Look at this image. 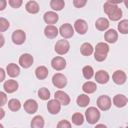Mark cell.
I'll list each match as a JSON object with an SVG mask.
<instances>
[{"instance_id": "34", "label": "cell", "mask_w": 128, "mask_h": 128, "mask_svg": "<svg viewBox=\"0 0 128 128\" xmlns=\"http://www.w3.org/2000/svg\"><path fill=\"white\" fill-rule=\"evenodd\" d=\"M82 73H83V76L86 78V79H91L92 76L94 75V71H93V68L89 65L85 66L83 69H82Z\"/></svg>"}, {"instance_id": "23", "label": "cell", "mask_w": 128, "mask_h": 128, "mask_svg": "<svg viewBox=\"0 0 128 128\" xmlns=\"http://www.w3.org/2000/svg\"><path fill=\"white\" fill-rule=\"evenodd\" d=\"M119 7L116 5V4H114V3H112L110 0L109 1H107V2H105V4H104V12L108 15V16H110V15H112L117 9H118Z\"/></svg>"}, {"instance_id": "13", "label": "cell", "mask_w": 128, "mask_h": 128, "mask_svg": "<svg viewBox=\"0 0 128 128\" xmlns=\"http://www.w3.org/2000/svg\"><path fill=\"white\" fill-rule=\"evenodd\" d=\"M54 97L56 100H58L61 103V105H68L70 103V97L64 91H61V90L56 91L54 94Z\"/></svg>"}, {"instance_id": "43", "label": "cell", "mask_w": 128, "mask_h": 128, "mask_svg": "<svg viewBox=\"0 0 128 128\" xmlns=\"http://www.w3.org/2000/svg\"><path fill=\"white\" fill-rule=\"evenodd\" d=\"M0 73H1V79H0V81H3L4 80V76H5V74H4V70L1 68L0 69Z\"/></svg>"}, {"instance_id": "32", "label": "cell", "mask_w": 128, "mask_h": 128, "mask_svg": "<svg viewBox=\"0 0 128 128\" xmlns=\"http://www.w3.org/2000/svg\"><path fill=\"white\" fill-rule=\"evenodd\" d=\"M38 97L42 100H48L50 98V91L47 88L42 87L38 90Z\"/></svg>"}, {"instance_id": "21", "label": "cell", "mask_w": 128, "mask_h": 128, "mask_svg": "<svg viewBox=\"0 0 128 128\" xmlns=\"http://www.w3.org/2000/svg\"><path fill=\"white\" fill-rule=\"evenodd\" d=\"M104 38L108 43H115L118 39V33L114 29H109L107 32H105Z\"/></svg>"}, {"instance_id": "12", "label": "cell", "mask_w": 128, "mask_h": 128, "mask_svg": "<svg viewBox=\"0 0 128 128\" xmlns=\"http://www.w3.org/2000/svg\"><path fill=\"white\" fill-rule=\"evenodd\" d=\"M25 39H26V35H25V32L22 30H15L12 34V40L17 45L23 44Z\"/></svg>"}, {"instance_id": "10", "label": "cell", "mask_w": 128, "mask_h": 128, "mask_svg": "<svg viewBox=\"0 0 128 128\" xmlns=\"http://www.w3.org/2000/svg\"><path fill=\"white\" fill-rule=\"evenodd\" d=\"M126 78H127V76H126L125 72L122 71V70H117V71H115V72L113 73V76H112V79H113L114 83L117 84V85H122V84H124L125 81H126Z\"/></svg>"}, {"instance_id": "15", "label": "cell", "mask_w": 128, "mask_h": 128, "mask_svg": "<svg viewBox=\"0 0 128 128\" xmlns=\"http://www.w3.org/2000/svg\"><path fill=\"white\" fill-rule=\"evenodd\" d=\"M127 102H128V98H127L125 95H123V94H117V95H115L114 98H113V103H114V105H115L116 107H119V108L124 107V106L127 104Z\"/></svg>"}, {"instance_id": "40", "label": "cell", "mask_w": 128, "mask_h": 128, "mask_svg": "<svg viewBox=\"0 0 128 128\" xmlns=\"http://www.w3.org/2000/svg\"><path fill=\"white\" fill-rule=\"evenodd\" d=\"M86 3H87L86 0H74L73 1V4H74V6L76 8H81V7L85 6Z\"/></svg>"}, {"instance_id": "38", "label": "cell", "mask_w": 128, "mask_h": 128, "mask_svg": "<svg viewBox=\"0 0 128 128\" xmlns=\"http://www.w3.org/2000/svg\"><path fill=\"white\" fill-rule=\"evenodd\" d=\"M57 128H71V124L67 120H61L57 124Z\"/></svg>"}, {"instance_id": "27", "label": "cell", "mask_w": 128, "mask_h": 128, "mask_svg": "<svg viewBox=\"0 0 128 128\" xmlns=\"http://www.w3.org/2000/svg\"><path fill=\"white\" fill-rule=\"evenodd\" d=\"M44 126V119L42 116L37 115L31 121V128H43Z\"/></svg>"}, {"instance_id": "24", "label": "cell", "mask_w": 128, "mask_h": 128, "mask_svg": "<svg viewBox=\"0 0 128 128\" xmlns=\"http://www.w3.org/2000/svg\"><path fill=\"white\" fill-rule=\"evenodd\" d=\"M48 73H49V71H48V69H47L45 66H39V67H37L36 70H35V75H36V77H37L38 79H40V80L45 79V78L48 76Z\"/></svg>"}, {"instance_id": "29", "label": "cell", "mask_w": 128, "mask_h": 128, "mask_svg": "<svg viewBox=\"0 0 128 128\" xmlns=\"http://www.w3.org/2000/svg\"><path fill=\"white\" fill-rule=\"evenodd\" d=\"M76 102H77V104H78L80 107H85V106H87V105L89 104L90 98H89V96H87L86 94H80V95L77 97Z\"/></svg>"}, {"instance_id": "9", "label": "cell", "mask_w": 128, "mask_h": 128, "mask_svg": "<svg viewBox=\"0 0 128 128\" xmlns=\"http://www.w3.org/2000/svg\"><path fill=\"white\" fill-rule=\"evenodd\" d=\"M74 29L76 30V32H78L79 34L83 35V34H85V33L87 32V30H88V25H87V23H86L85 20H83V19H78V20H76L75 23H74Z\"/></svg>"}, {"instance_id": "18", "label": "cell", "mask_w": 128, "mask_h": 128, "mask_svg": "<svg viewBox=\"0 0 128 128\" xmlns=\"http://www.w3.org/2000/svg\"><path fill=\"white\" fill-rule=\"evenodd\" d=\"M3 88L7 93H13L18 89V83L15 80H7L4 83Z\"/></svg>"}, {"instance_id": "44", "label": "cell", "mask_w": 128, "mask_h": 128, "mask_svg": "<svg viewBox=\"0 0 128 128\" xmlns=\"http://www.w3.org/2000/svg\"><path fill=\"white\" fill-rule=\"evenodd\" d=\"M95 128H107V127L104 124H98V125L95 126Z\"/></svg>"}, {"instance_id": "14", "label": "cell", "mask_w": 128, "mask_h": 128, "mask_svg": "<svg viewBox=\"0 0 128 128\" xmlns=\"http://www.w3.org/2000/svg\"><path fill=\"white\" fill-rule=\"evenodd\" d=\"M38 109V104L33 99H28L24 103V110L29 114H34Z\"/></svg>"}, {"instance_id": "5", "label": "cell", "mask_w": 128, "mask_h": 128, "mask_svg": "<svg viewBox=\"0 0 128 128\" xmlns=\"http://www.w3.org/2000/svg\"><path fill=\"white\" fill-rule=\"evenodd\" d=\"M52 83L57 88H64L66 86V84H67V79L63 74L56 73L52 77Z\"/></svg>"}, {"instance_id": "41", "label": "cell", "mask_w": 128, "mask_h": 128, "mask_svg": "<svg viewBox=\"0 0 128 128\" xmlns=\"http://www.w3.org/2000/svg\"><path fill=\"white\" fill-rule=\"evenodd\" d=\"M0 98H1V106H4L5 105V103H6V95H5V93L4 92H0Z\"/></svg>"}, {"instance_id": "26", "label": "cell", "mask_w": 128, "mask_h": 128, "mask_svg": "<svg viewBox=\"0 0 128 128\" xmlns=\"http://www.w3.org/2000/svg\"><path fill=\"white\" fill-rule=\"evenodd\" d=\"M96 89H97L96 84H95L94 82H91V81L85 82V83L83 84V86H82V90H83L85 93H88V94L95 92Z\"/></svg>"}, {"instance_id": "22", "label": "cell", "mask_w": 128, "mask_h": 128, "mask_svg": "<svg viewBox=\"0 0 128 128\" xmlns=\"http://www.w3.org/2000/svg\"><path fill=\"white\" fill-rule=\"evenodd\" d=\"M95 27H96L99 31H104V30H106V29L109 27V21H108L106 18L101 17V18H99V19L96 20V22H95Z\"/></svg>"}, {"instance_id": "25", "label": "cell", "mask_w": 128, "mask_h": 128, "mask_svg": "<svg viewBox=\"0 0 128 128\" xmlns=\"http://www.w3.org/2000/svg\"><path fill=\"white\" fill-rule=\"evenodd\" d=\"M26 11L31 13V14H35L39 11V5L36 1H28L25 5Z\"/></svg>"}, {"instance_id": "3", "label": "cell", "mask_w": 128, "mask_h": 128, "mask_svg": "<svg viewBox=\"0 0 128 128\" xmlns=\"http://www.w3.org/2000/svg\"><path fill=\"white\" fill-rule=\"evenodd\" d=\"M69 49H70V44H69V42L67 40L61 39V40L57 41L56 44H55V51L59 55L66 54L69 51Z\"/></svg>"}, {"instance_id": "37", "label": "cell", "mask_w": 128, "mask_h": 128, "mask_svg": "<svg viewBox=\"0 0 128 128\" xmlns=\"http://www.w3.org/2000/svg\"><path fill=\"white\" fill-rule=\"evenodd\" d=\"M9 26H10L9 22H8L5 18L1 17V18H0V31H1V32H4L5 30H7V29L9 28Z\"/></svg>"}, {"instance_id": "4", "label": "cell", "mask_w": 128, "mask_h": 128, "mask_svg": "<svg viewBox=\"0 0 128 128\" xmlns=\"http://www.w3.org/2000/svg\"><path fill=\"white\" fill-rule=\"evenodd\" d=\"M97 106L102 111H107L111 107V99L107 95H101L97 99Z\"/></svg>"}, {"instance_id": "7", "label": "cell", "mask_w": 128, "mask_h": 128, "mask_svg": "<svg viewBox=\"0 0 128 128\" xmlns=\"http://www.w3.org/2000/svg\"><path fill=\"white\" fill-rule=\"evenodd\" d=\"M51 66L53 69L57 70V71H60V70H63L65 67H66V61L63 57H60V56H57V57H54L51 61Z\"/></svg>"}, {"instance_id": "35", "label": "cell", "mask_w": 128, "mask_h": 128, "mask_svg": "<svg viewBox=\"0 0 128 128\" xmlns=\"http://www.w3.org/2000/svg\"><path fill=\"white\" fill-rule=\"evenodd\" d=\"M72 122L75 125H82L84 122V116L81 113H75L72 116Z\"/></svg>"}, {"instance_id": "1", "label": "cell", "mask_w": 128, "mask_h": 128, "mask_svg": "<svg viewBox=\"0 0 128 128\" xmlns=\"http://www.w3.org/2000/svg\"><path fill=\"white\" fill-rule=\"evenodd\" d=\"M109 51V46L106 43L100 42L96 45L95 47V53H94V58L98 62H102L106 59L107 54Z\"/></svg>"}, {"instance_id": "17", "label": "cell", "mask_w": 128, "mask_h": 128, "mask_svg": "<svg viewBox=\"0 0 128 128\" xmlns=\"http://www.w3.org/2000/svg\"><path fill=\"white\" fill-rule=\"evenodd\" d=\"M95 80L100 84H105L109 80V75L105 70H99L95 74Z\"/></svg>"}, {"instance_id": "8", "label": "cell", "mask_w": 128, "mask_h": 128, "mask_svg": "<svg viewBox=\"0 0 128 128\" xmlns=\"http://www.w3.org/2000/svg\"><path fill=\"white\" fill-rule=\"evenodd\" d=\"M19 64L23 68H29L33 64V56L28 53H24L19 58Z\"/></svg>"}, {"instance_id": "47", "label": "cell", "mask_w": 128, "mask_h": 128, "mask_svg": "<svg viewBox=\"0 0 128 128\" xmlns=\"http://www.w3.org/2000/svg\"><path fill=\"white\" fill-rule=\"evenodd\" d=\"M126 128H128V126H127V127H126Z\"/></svg>"}, {"instance_id": "30", "label": "cell", "mask_w": 128, "mask_h": 128, "mask_svg": "<svg viewBox=\"0 0 128 128\" xmlns=\"http://www.w3.org/2000/svg\"><path fill=\"white\" fill-rule=\"evenodd\" d=\"M64 6H65V3L62 0H51V2H50V7L56 11L62 10L64 8Z\"/></svg>"}, {"instance_id": "19", "label": "cell", "mask_w": 128, "mask_h": 128, "mask_svg": "<svg viewBox=\"0 0 128 128\" xmlns=\"http://www.w3.org/2000/svg\"><path fill=\"white\" fill-rule=\"evenodd\" d=\"M43 18H44V21H45L47 24H54V23H56V22L58 21V19H59L58 15H57L55 12H53V11H48V12H46V13L44 14Z\"/></svg>"}, {"instance_id": "36", "label": "cell", "mask_w": 128, "mask_h": 128, "mask_svg": "<svg viewBox=\"0 0 128 128\" xmlns=\"http://www.w3.org/2000/svg\"><path fill=\"white\" fill-rule=\"evenodd\" d=\"M121 17H122V10H121L120 8H118L112 15L109 16V19L112 20V21H117V20H119Z\"/></svg>"}, {"instance_id": "11", "label": "cell", "mask_w": 128, "mask_h": 128, "mask_svg": "<svg viewBox=\"0 0 128 128\" xmlns=\"http://www.w3.org/2000/svg\"><path fill=\"white\" fill-rule=\"evenodd\" d=\"M47 109L51 114H58L61 109V103L56 99L49 100L47 103Z\"/></svg>"}, {"instance_id": "20", "label": "cell", "mask_w": 128, "mask_h": 128, "mask_svg": "<svg viewBox=\"0 0 128 128\" xmlns=\"http://www.w3.org/2000/svg\"><path fill=\"white\" fill-rule=\"evenodd\" d=\"M6 71H7V74L10 77H17L20 73V68L15 63H10V64L7 65Z\"/></svg>"}, {"instance_id": "46", "label": "cell", "mask_w": 128, "mask_h": 128, "mask_svg": "<svg viewBox=\"0 0 128 128\" xmlns=\"http://www.w3.org/2000/svg\"><path fill=\"white\" fill-rule=\"evenodd\" d=\"M124 4H125V6L128 8V0H125V1H124Z\"/></svg>"}, {"instance_id": "42", "label": "cell", "mask_w": 128, "mask_h": 128, "mask_svg": "<svg viewBox=\"0 0 128 128\" xmlns=\"http://www.w3.org/2000/svg\"><path fill=\"white\" fill-rule=\"evenodd\" d=\"M6 1L5 0H1L0 1V10H3L4 8H5V5H6Z\"/></svg>"}, {"instance_id": "2", "label": "cell", "mask_w": 128, "mask_h": 128, "mask_svg": "<svg viewBox=\"0 0 128 128\" xmlns=\"http://www.w3.org/2000/svg\"><path fill=\"white\" fill-rule=\"evenodd\" d=\"M85 117L88 123L95 124L100 118V112L96 107H89L85 111Z\"/></svg>"}, {"instance_id": "16", "label": "cell", "mask_w": 128, "mask_h": 128, "mask_svg": "<svg viewBox=\"0 0 128 128\" xmlns=\"http://www.w3.org/2000/svg\"><path fill=\"white\" fill-rule=\"evenodd\" d=\"M58 29H57V27H55L54 25H48V26H46L45 27V29H44V34H45V36L47 37V38H49V39H54V38H56V36L58 35Z\"/></svg>"}, {"instance_id": "45", "label": "cell", "mask_w": 128, "mask_h": 128, "mask_svg": "<svg viewBox=\"0 0 128 128\" xmlns=\"http://www.w3.org/2000/svg\"><path fill=\"white\" fill-rule=\"evenodd\" d=\"M0 112H1V118H3V116H4V110H3V109H1V110H0Z\"/></svg>"}, {"instance_id": "31", "label": "cell", "mask_w": 128, "mask_h": 128, "mask_svg": "<svg viewBox=\"0 0 128 128\" xmlns=\"http://www.w3.org/2000/svg\"><path fill=\"white\" fill-rule=\"evenodd\" d=\"M8 107H9V109H10L11 111H18V110L20 109V107H21V103H20V101H19L18 99L13 98V99L9 100V102H8Z\"/></svg>"}, {"instance_id": "28", "label": "cell", "mask_w": 128, "mask_h": 128, "mask_svg": "<svg viewBox=\"0 0 128 128\" xmlns=\"http://www.w3.org/2000/svg\"><path fill=\"white\" fill-rule=\"evenodd\" d=\"M80 52L84 56H89L93 53V47L90 43H83L80 47Z\"/></svg>"}, {"instance_id": "6", "label": "cell", "mask_w": 128, "mask_h": 128, "mask_svg": "<svg viewBox=\"0 0 128 128\" xmlns=\"http://www.w3.org/2000/svg\"><path fill=\"white\" fill-rule=\"evenodd\" d=\"M59 32H60V35L63 38H71L74 34V29H73L71 24L65 23V24L61 25V27L59 29Z\"/></svg>"}, {"instance_id": "33", "label": "cell", "mask_w": 128, "mask_h": 128, "mask_svg": "<svg viewBox=\"0 0 128 128\" xmlns=\"http://www.w3.org/2000/svg\"><path fill=\"white\" fill-rule=\"evenodd\" d=\"M118 30L121 34H127L128 33V20L124 19L121 20L118 24Z\"/></svg>"}, {"instance_id": "39", "label": "cell", "mask_w": 128, "mask_h": 128, "mask_svg": "<svg viewBox=\"0 0 128 128\" xmlns=\"http://www.w3.org/2000/svg\"><path fill=\"white\" fill-rule=\"evenodd\" d=\"M8 3L12 8H19L22 4V0H9Z\"/></svg>"}]
</instances>
